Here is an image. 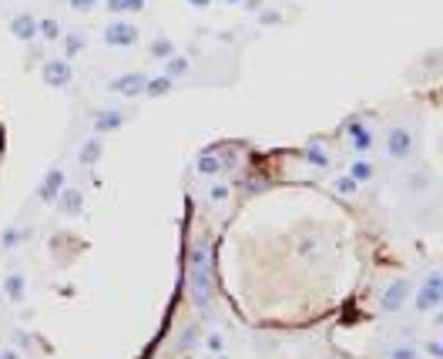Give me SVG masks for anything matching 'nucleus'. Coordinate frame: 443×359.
<instances>
[{
    "mask_svg": "<svg viewBox=\"0 0 443 359\" xmlns=\"http://www.w3.org/2000/svg\"><path fill=\"white\" fill-rule=\"evenodd\" d=\"M332 192H340L342 198H353V195L359 192V185H356V181L349 178L346 171H342V175H336V178H332Z\"/></svg>",
    "mask_w": 443,
    "mask_h": 359,
    "instance_id": "obj_29",
    "label": "nucleus"
},
{
    "mask_svg": "<svg viewBox=\"0 0 443 359\" xmlns=\"http://www.w3.org/2000/svg\"><path fill=\"white\" fill-rule=\"evenodd\" d=\"M64 38V24L57 17H38V40L40 44H57Z\"/></svg>",
    "mask_w": 443,
    "mask_h": 359,
    "instance_id": "obj_22",
    "label": "nucleus"
},
{
    "mask_svg": "<svg viewBox=\"0 0 443 359\" xmlns=\"http://www.w3.org/2000/svg\"><path fill=\"white\" fill-rule=\"evenodd\" d=\"M40 81L54 91L71 88L74 84V64L64 61V57H47V61H40Z\"/></svg>",
    "mask_w": 443,
    "mask_h": 359,
    "instance_id": "obj_8",
    "label": "nucleus"
},
{
    "mask_svg": "<svg viewBox=\"0 0 443 359\" xmlns=\"http://www.w3.org/2000/svg\"><path fill=\"white\" fill-rule=\"evenodd\" d=\"M0 289H4V299H7V302L21 306V302L27 299V279H24V272H7Z\"/></svg>",
    "mask_w": 443,
    "mask_h": 359,
    "instance_id": "obj_18",
    "label": "nucleus"
},
{
    "mask_svg": "<svg viewBox=\"0 0 443 359\" xmlns=\"http://www.w3.org/2000/svg\"><path fill=\"white\" fill-rule=\"evenodd\" d=\"M185 289H189L191 306L202 316L212 312L215 306V252L208 235H195L189 245V258H185Z\"/></svg>",
    "mask_w": 443,
    "mask_h": 359,
    "instance_id": "obj_1",
    "label": "nucleus"
},
{
    "mask_svg": "<svg viewBox=\"0 0 443 359\" xmlns=\"http://www.w3.org/2000/svg\"><path fill=\"white\" fill-rule=\"evenodd\" d=\"M61 44V57L64 61H74L81 54L88 51V34H81V30H64V38L57 40Z\"/></svg>",
    "mask_w": 443,
    "mask_h": 359,
    "instance_id": "obj_17",
    "label": "nucleus"
},
{
    "mask_svg": "<svg viewBox=\"0 0 443 359\" xmlns=\"http://www.w3.org/2000/svg\"><path fill=\"white\" fill-rule=\"evenodd\" d=\"M330 249V239H326V232H305L303 239H299V252L305 258H319L323 252Z\"/></svg>",
    "mask_w": 443,
    "mask_h": 359,
    "instance_id": "obj_19",
    "label": "nucleus"
},
{
    "mask_svg": "<svg viewBox=\"0 0 443 359\" xmlns=\"http://www.w3.org/2000/svg\"><path fill=\"white\" fill-rule=\"evenodd\" d=\"M24 239H27V229L21 222L4 225V232H0V252H17V249L24 245Z\"/></svg>",
    "mask_w": 443,
    "mask_h": 359,
    "instance_id": "obj_20",
    "label": "nucleus"
},
{
    "mask_svg": "<svg viewBox=\"0 0 443 359\" xmlns=\"http://www.w3.org/2000/svg\"><path fill=\"white\" fill-rule=\"evenodd\" d=\"M205 359H212V356H205Z\"/></svg>",
    "mask_w": 443,
    "mask_h": 359,
    "instance_id": "obj_43",
    "label": "nucleus"
},
{
    "mask_svg": "<svg viewBox=\"0 0 443 359\" xmlns=\"http://www.w3.org/2000/svg\"><path fill=\"white\" fill-rule=\"evenodd\" d=\"M185 4H189L191 11H208L212 7V0H185Z\"/></svg>",
    "mask_w": 443,
    "mask_h": 359,
    "instance_id": "obj_38",
    "label": "nucleus"
},
{
    "mask_svg": "<svg viewBox=\"0 0 443 359\" xmlns=\"http://www.w3.org/2000/svg\"><path fill=\"white\" fill-rule=\"evenodd\" d=\"M269 185H272V181L262 178V175H249V178H245V192H249V195H252V192L259 195V192H266Z\"/></svg>",
    "mask_w": 443,
    "mask_h": 359,
    "instance_id": "obj_31",
    "label": "nucleus"
},
{
    "mask_svg": "<svg viewBox=\"0 0 443 359\" xmlns=\"http://www.w3.org/2000/svg\"><path fill=\"white\" fill-rule=\"evenodd\" d=\"M410 302H413V309H417L420 316L423 312H437L443 306V272L440 269L427 272V279L417 285V292L410 295Z\"/></svg>",
    "mask_w": 443,
    "mask_h": 359,
    "instance_id": "obj_4",
    "label": "nucleus"
},
{
    "mask_svg": "<svg viewBox=\"0 0 443 359\" xmlns=\"http://www.w3.org/2000/svg\"><path fill=\"white\" fill-rule=\"evenodd\" d=\"M0 4H7V0H0Z\"/></svg>",
    "mask_w": 443,
    "mask_h": 359,
    "instance_id": "obj_42",
    "label": "nucleus"
},
{
    "mask_svg": "<svg viewBox=\"0 0 443 359\" xmlns=\"http://www.w3.org/2000/svg\"><path fill=\"white\" fill-rule=\"evenodd\" d=\"M98 4L101 0H67V7L74 13H91V11H98Z\"/></svg>",
    "mask_w": 443,
    "mask_h": 359,
    "instance_id": "obj_33",
    "label": "nucleus"
},
{
    "mask_svg": "<svg viewBox=\"0 0 443 359\" xmlns=\"http://www.w3.org/2000/svg\"><path fill=\"white\" fill-rule=\"evenodd\" d=\"M189 71H191V61L185 57V54H178V51L172 54V57H168L165 64H162V74H165V77H172L175 84H178V81H181L185 74H189Z\"/></svg>",
    "mask_w": 443,
    "mask_h": 359,
    "instance_id": "obj_26",
    "label": "nucleus"
},
{
    "mask_svg": "<svg viewBox=\"0 0 443 359\" xmlns=\"http://www.w3.org/2000/svg\"><path fill=\"white\" fill-rule=\"evenodd\" d=\"M386 359H423V356H420V349H413V346H393Z\"/></svg>",
    "mask_w": 443,
    "mask_h": 359,
    "instance_id": "obj_32",
    "label": "nucleus"
},
{
    "mask_svg": "<svg viewBox=\"0 0 443 359\" xmlns=\"http://www.w3.org/2000/svg\"><path fill=\"white\" fill-rule=\"evenodd\" d=\"M128 125V111L121 108H94L91 111V131L104 138V135H114V131H121Z\"/></svg>",
    "mask_w": 443,
    "mask_h": 359,
    "instance_id": "obj_9",
    "label": "nucleus"
},
{
    "mask_svg": "<svg viewBox=\"0 0 443 359\" xmlns=\"http://www.w3.org/2000/svg\"><path fill=\"white\" fill-rule=\"evenodd\" d=\"M57 212H61L64 218H77L81 212H84V192L81 188H74V185H64V192L57 195Z\"/></svg>",
    "mask_w": 443,
    "mask_h": 359,
    "instance_id": "obj_13",
    "label": "nucleus"
},
{
    "mask_svg": "<svg viewBox=\"0 0 443 359\" xmlns=\"http://www.w3.org/2000/svg\"><path fill=\"white\" fill-rule=\"evenodd\" d=\"M242 7H245V11H262V7H266V4H262V0H245V4H242Z\"/></svg>",
    "mask_w": 443,
    "mask_h": 359,
    "instance_id": "obj_39",
    "label": "nucleus"
},
{
    "mask_svg": "<svg viewBox=\"0 0 443 359\" xmlns=\"http://www.w3.org/2000/svg\"><path fill=\"white\" fill-rule=\"evenodd\" d=\"M104 11L111 17H128V13H145L148 0H104Z\"/></svg>",
    "mask_w": 443,
    "mask_h": 359,
    "instance_id": "obj_24",
    "label": "nucleus"
},
{
    "mask_svg": "<svg viewBox=\"0 0 443 359\" xmlns=\"http://www.w3.org/2000/svg\"><path fill=\"white\" fill-rule=\"evenodd\" d=\"M342 135H346V142H349V152L356 158H366L373 148H376V135H373V125H369V118L363 115H349L342 121Z\"/></svg>",
    "mask_w": 443,
    "mask_h": 359,
    "instance_id": "obj_3",
    "label": "nucleus"
},
{
    "mask_svg": "<svg viewBox=\"0 0 443 359\" xmlns=\"http://www.w3.org/2000/svg\"><path fill=\"white\" fill-rule=\"evenodd\" d=\"M255 24H259V27L282 24V11H276V7H262V11H255Z\"/></svg>",
    "mask_w": 443,
    "mask_h": 359,
    "instance_id": "obj_30",
    "label": "nucleus"
},
{
    "mask_svg": "<svg viewBox=\"0 0 443 359\" xmlns=\"http://www.w3.org/2000/svg\"><path fill=\"white\" fill-rule=\"evenodd\" d=\"M172 54H175V40L168 38V34H155V38L148 40V57H152V61L165 64Z\"/></svg>",
    "mask_w": 443,
    "mask_h": 359,
    "instance_id": "obj_23",
    "label": "nucleus"
},
{
    "mask_svg": "<svg viewBox=\"0 0 443 359\" xmlns=\"http://www.w3.org/2000/svg\"><path fill=\"white\" fill-rule=\"evenodd\" d=\"M222 4H228V7H232V4H245V0H222Z\"/></svg>",
    "mask_w": 443,
    "mask_h": 359,
    "instance_id": "obj_40",
    "label": "nucleus"
},
{
    "mask_svg": "<svg viewBox=\"0 0 443 359\" xmlns=\"http://www.w3.org/2000/svg\"><path fill=\"white\" fill-rule=\"evenodd\" d=\"M101 158H104V138L91 135V138H84V142L77 144V165L81 168H94Z\"/></svg>",
    "mask_w": 443,
    "mask_h": 359,
    "instance_id": "obj_15",
    "label": "nucleus"
},
{
    "mask_svg": "<svg viewBox=\"0 0 443 359\" xmlns=\"http://www.w3.org/2000/svg\"><path fill=\"white\" fill-rule=\"evenodd\" d=\"M380 148H383V158H386V161H410L420 148V138L410 125L396 121V125H390V128L383 131Z\"/></svg>",
    "mask_w": 443,
    "mask_h": 359,
    "instance_id": "obj_2",
    "label": "nucleus"
},
{
    "mask_svg": "<svg viewBox=\"0 0 443 359\" xmlns=\"http://www.w3.org/2000/svg\"><path fill=\"white\" fill-rule=\"evenodd\" d=\"M0 359H24V353H21L17 346H4L0 349Z\"/></svg>",
    "mask_w": 443,
    "mask_h": 359,
    "instance_id": "obj_37",
    "label": "nucleus"
},
{
    "mask_svg": "<svg viewBox=\"0 0 443 359\" xmlns=\"http://www.w3.org/2000/svg\"><path fill=\"white\" fill-rule=\"evenodd\" d=\"M430 188H433V175L427 171V168H420V171H410V175H406V192L423 195V192H430Z\"/></svg>",
    "mask_w": 443,
    "mask_h": 359,
    "instance_id": "obj_27",
    "label": "nucleus"
},
{
    "mask_svg": "<svg viewBox=\"0 0 443 359\" xmlns=\"http://www.w3.org/2000/svg\"><path fill=\"white\" fill-rule=\"evenodd\" d=\"M202 343H205V349H212V353H218V349L225 346L222 333H208V336H202Z\"/></svg>",
    "mask_w": 443,
    "mask_h": 359,
    "instance_id": "obj_34",
    "label": "nucleus"
},
{
    "mask_svg": "<svg viewBox=\"0 0 443 359\" xmlns=\"http://www.w3.org/2000/svg\"><path fill=\"white\" fill-rule=\"evenodd\" d=\"M423 353H427L430 359H443V343L440 339H430V343L423 346Z\"/></svg>",
    "mask_w": 443,
    "mask_h": 359,
    "instance_id": "obj_35",
    "label": "nucleus"
},
{
    "mask_svg": "<svg viewBox=\"0 0 443 359\" xmlns=\"http://www.w3.org/2000/svg\"><path fill=\"white\" fill-rule=\"evenodd\" d=\"M212 359H228V356H225V353H215V356H212Z\"/></svg>",
    "mask_w": 443,
    "mask_h": 359,
    "instance_id": "obj_41",
    "label": "nucleus"
},
{
    "mask_svg": "<svg viewBox=\"0 0 443 359\" xmlns=\"http://www.w3.org/2000/svg\"><path fill=\"white\" fill-rule=\"evenodd\" d=\"M175 91V81L165 74H148V81H145V98H168Z\"/></svg>",
    "mask_w": 443,
    "mask_h": 359,
    "instance_id": "obj_25",
    "label": "nucleus"
},
{
    "mask_svg": "<svg viewBox=\"0 0 443 359\" xmlns=\"http://www.w3.org/2000/svg\"><path fill=\"white\" fill-rule=\"evenodd\" d=\"M299 158H303L309 168H323V171L332 165V158H330V152H326L323 138H309V142L299 148Z\"/></svg>",
    "mask_w": 443,
    "mask_h": 359,
    "instance_id": "obj_14",
    "label": "nucleus"
},
{
    "mask_svg": "<svg viewBox=\"0 0 443 359\" xmlns=\"http://www.w3.org/2000/svg\"><path fill=\"white\" fill-rule=\"evenodd\" d=\"M7 30H11L13 40H21V44H34V40H38V13H30V11L13 13L11 21H7Z\"/></svg>",
    "mask_w": 443,
    "mask_h": 359,
    "instance_id": "obj_12",
    "label": "nucleus"
},
{
    "mask_svg": "<svg viewBox=\"0 0 443 359\" xmlns=\"http://www.w3.org/2000/svg\"><path fill=\"white\" fill-rule=\"evenodd\" d=\"M346 175H349V178H353L359 188H363V185H369V181L376 178V165H373L369 158H353V161H349V168H346Z\"/></svg>",
    "mask_w": 443,
    "mask_h": 359,
    "instance_id": "obj_21",
    "label": "nucleus"
},
{
    "mask_svg": "<svg viewBox=\"0 0 443 359\" xmlns=\"http://www.w3.org/2000/svg\"><path fill=\"white\" fill-rule=\"evenodd\" d=\"M145 81H148L145 71H125V74H114L111 81H108V91L131 101V98H141V94H145Z\"/></svg>",
    "mask_w": 443,
    "mask_h": 359,
    "instance_id": "obj_10",
    "label": "nucleus"
},
{
    "mask_svg": "<svg viewBox=\"0 0 443 359\" xmlns=\"http://www.w3.org/2000/svg\"><path fill=\"white\" fill-rule=\"evenodd\" d=\"M13 343H17L21 349H30V336H27L24 329H13Z\"/></svg>",
    "mask_w": 443,
    "mask_h": 359,
    "instance_id": "obj_36",
    "label": "nucleus"
},
{
    "mask_svg": "<svg viewBox=\"0 0 443 359\" xmlns=\"http://www.w3.org/2000/svg\"><path fill=\"white\" fill-rule=\"evenodd\" d=\"M64 185H67L64 168L51 165L47 171H44V178L38 181V202H40V205H54V202H57V195L64 192Z\"/></svg>",
    "mask_w": 443,
    "mask_h": 359,
    "instance_id": "obj_11",
    "label": "nucleus"
},
{
    "mask_svg": "<svg viewBox=\"0 0 443 359\" xmlns=\"http://www.w3.org/2000/svg\"><path fill=\"white\" fill-rule=\"evenodd\" d=\"M232 165H235V158H232L225 148H205V152H198V158H195V175L215 181L218 175H225Z\"/></svg>",
    "mask_w": 443,
    "mask_h": 359,
    "instance_id": "obj_7",
    "label": "nucleus"
},
{
    "mask_svg": "<svg viewBox=\"0 0 443 359\" xmlns=\"http://www.w3.org/2000/svg\"><path fill=\"white\" fill-rule=\"evenodd\" d=\"M141 40V27L125 21V17H111L108 24L101 27V44L104 47H118V51H128Z\"/></svg>",
    "mask_w": 443,
    "mask_h": 359,
    "instance_id": "obj_5",
    "label": "nucleus"
},
{
    "mask_svg": "<svg viewBox=\"0 0 443 359\" xmlns=\"http://www.w3.org/2000/svg\"><path fill=\"white\" fill-rule=\"evenodd\" d=\"M205 198H208V202H212V205H225L228 198H232V185H228V181H212V185H208V192H205Z\"/></svg>",
    "mask_w": 443,
    "mask_h": 359,
    "instance_id": "obj_28",
    "label": "nucleus"
},
{
    "mask_svg": "<svg viewBox=\"0 0 443 359\" xmlns=\"http://www.w3.org/2000/svg\"><path fill=\"white\" fill-rule=\"evenodd\" d=\"M410 295H413V283H410L406 275H393L390 283L383 285L376 306H380V312H386V316H396L400 309L410 306Z\"/></svg>",
    "mask_w": 443,
    "mask_h": 359,
    "instance_id": "obj_6",
    "label": "nucleus"
},
{
    "mask_svg": "<svg viewBox=\"0 0 443 359\" xmlns=\"http://www.w3.org/2000/svg\"><path fill=\"white\" fill-rule=\"evenodd\" d=\"M198 343H202V326H198V322H189V326H185V329L172 339V353L185 356V353H191Z\"/></svg>",
    "mask_w": 443,
    "mask_h": 359,
    "instance_id": "obj_16",
    "label": "nucleus"
}]
</instances>
